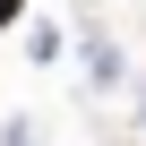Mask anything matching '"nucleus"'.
Here are the masks:
<instances>
[{
    "instance_id": "nucleus-1",
    "label": "nucleus",
    "mask_w": 146,
    "mask_h": 146,
    "mask_svg": "<svg viewBox=\"0 0 146 146\" xmlns=\"http://www.w3.org/2000/svg\"><path fill=\"white\" fill-rule=\"evenodd\" d=\"M17 9H26V0H0V35H9V26H17Z\"/></svg>"
}]
</instances>
